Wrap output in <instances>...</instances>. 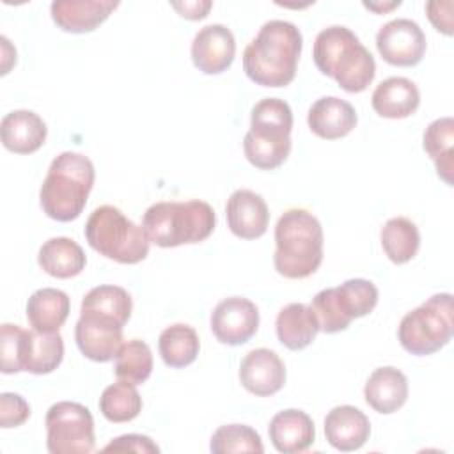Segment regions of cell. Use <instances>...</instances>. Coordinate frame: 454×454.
<instances>
[{"instance_id": "obj_1", "label": "cell", "mask_w": 454, "mask_h": 454, "mask_svg": "<svg viewBox=\"0 0 454 454\" xmlns=\"http://www.w3.org/2000/svg\"><path fill=\"white\" fill-rule=\"evenodd\" d=\"M303 37L284 20L266 21L243 51V71L257 85L286 87L296 76Z\"/></svg>"}, {"instance_id": "obj_2", "label": "cell", "mask_w": 454, "mask_h": 454, "mask_svg": "<svg viewBox=\"0 0 454 454\" xmlns=\"http://www.w3.org/2000/svg\"><path fill=\"white\" fill-rule=\"evenodd\" d=\"M312 57L325 76L333 78L342 90L351 94L365 90L376 74L372 53L353 30L342 25L326 27L316 35Z\"/></svg>"}, {"instance_id": "obj_3", "label": "cell", "mask_w": 454, "mask_h": 454, "mask_svg": "<svg viewBox=\"0 0 454 454\" xmlns=\"http://www.w3.org/2000/svg\"><path fill=\"white\" fill-rule=\"evenodd\" d=\"M273 266L286 278H307L323 262V227L301 207L282 213L275 225Z\"/></svg>"}, {"instance_id": "obj_4", "label": "cell", "mask_w": 454, "mask_h": 454, "mask_svg": "<svg viewBox=\"0 0 454 454\" xmlns=\"http://www.w3.org/2000/svg\"><path fill=\"white\" fill-rule=\"evenodd\" d=\"M92 161L80 153L66 151L53 158L39 190V202L46 216L57 222L78 218L94 186Z\"/></svg>"}, {"instance_id": "obj_5", "label": "cell", "mask_w": 454, "mask_h": 454, "mask_svg": "<svg viewBox=\"0 0 454 454\" xmlns=\"http://www.w3.org/2000/svg\"><path fill=\"white\" fill-rule=\"evenodd\" d=\"M215 225V209L199 199L156 202L142 216V227L149 241L161 248L200 243L211 236Z\"/></svg>"}, {"instance_id": "obj_6", "label": "cell", "mask_w": 454, "mask_h": 454, "mask_svg": "<svg viewBox=\"0 0 454 454\" xmlns=\"http://www.w3.org/2000/svg\"><path fill=\"white\" fill-rule=\"evenodd\" d=\"M293 112L278 98H264L254 105L250 129L243 138L247 160L261 170L280 167L291 153Z\"/></svg>"}, {"instance_id": "obj_7", "label": "cell", "mask_w": 454, "mask_h": 454, "mask_svg": "<svg viewBox=\"0 0 454 454\" xmlns=\"http://www.w3.org/2000/svg\"><path fill=\"white\" fill-rule=\"evenodd\" d=\"M83 232L87 243L98 254L121 264H137L149 254L151 241L144 227L110 204L90 213Z\"/></svg>"}, {"instance_id": "obj_8", "label": "cell", "mask_w": 454, "mask_h": 454, "mask_svg": "<svg viewBox=\"0 0 454 454\" xmlns=\"http://www.w3.org/2000/svg\"><path fill=\"white\" fill-rule=\"evenodd\" d=\"M0 358L2 372L50 374L64 358V340L59 332L43 333L25 330L20 325L4 323L0 326Z\"/></svg>"}, {"instance_id": "obj_9", "label": "cell", "mask_w": 454, "mask_h": 454, "mask_svg": "<svg viewBox=\"0 0 454 454\" xmlns=\"http://www.w3.org/2000/svg\"><path fill=\"white\" fill-rule=\"evenodd\" d=\"M454 333V307L450 293H438L403 316L397 339L417 356L433 355L449 344Z\"/></svg>"}, {"instance_id": "obj_10", "label": "cell", "mask_w": 454, "mask_h": 454, "mask_svg": "<svg viewBox=\"0 0 454 454\" xmlns=\"http://www.w3.org/2000/svg\"><path fill=\"white\" fill-rule=\"evenodd\" d=\"M378 303V287L365 278H349L337 287L319 291L310 309L319 323V332L337 333L349 326L356 317L374 310Z\"/></svg>"}, {"instance_id": "obj_11", "label": "cell", "mask_w": 454, "mask_h": 454, "mask_svg": "<svg viewBox=\"0 0 454 454\" xmlns=\"http://www.w3.org/2000/svg\"><path fill=\"white\" fill-rule=\"evenodd\" d=\"M46 449L51 454H89L94 449V419L87 406L59 401L44 419Z\"/></svg>"}, {"instance_id": "obj_12", "label": "cell", "mask_w": 454, "mask_h": 454, "mask_svg": "<svg viewBox=\"0 0 454 454\" xmlns=\"http://www.w3.org/2000/svg\"><path fill=\"white\" fill-rule=\"evenodd\" d=\"M376 48L385 62L399 67L417 66L426 53V35L419 23L397 18L385 23L376 34Z\"/></svg>"}, {"instance_id": "obj_13", "label": "cell", "mask_w": 454, "mask_h": 454, "mask_svg": "<svg viewBox=\"0 0 454 454\" xmlns=\"http://www.w3.org/2000/svg\"><path fill=\"white\" fill-rule=\"evenodd\" d=\"M209 326L218 342L239 346L255 335L259 328V310L248 298L231 296L213 309Z\"/></svg>"}, {"instance_id": "obj_14", "label": "cell", "mask_w": 454, "mask_h": 454, "mask_svg": "<svg viewBox=\"0 0 454 454\" xmlns=\"http://www.w3.org/2000/svg\"><path fill=\"white\" fill-rule=\"evenodd\" d=\"M122 326L124 325L112 317L80 312L74 326L76 346L82 355L92 362H110L122 346Z\"/></svg>"}, {"instance_id": "obj_15", "label": "cell", "mask_w": 454, "mask_h": 454, "mask_svg": "<svg viewBox=\"0 0 454 454\" xmlns=\"http://www.w3.org/2000/svg\"><path fill=\"white\" fill-rule=\"evenodd\" d=\"M190 53L199 71L204 74H220L234 60L236 39L225 25H206L195 34Z\"/></svg>"}, {"instance_id": "obj_16", "label": "cell", "mask_w": 454, "mask_h": 454, "mask_svg": "<svg viewBox=\"0 0 454 454\" xmlns=\"http://www.w3.org/2000/svg\"><path fill=\"white\" fill-rule=\"evenodd\" d=\"M239 381L254 395H273L286 383V365L271 349H252L241 360Z\"/></svg>"}, {"instance_id": "obj_17", "label": "cell", "mask_w": 454, "mask_h": 454, "mask_svg": "<svg viewBox=\"0 0 454 454\" xmlns=\"http://www.w3.org/2000/svg\"><path fill=\"white\" fill-rule=\"evenodd\" d=\"M225 218L236 238L257 239L268 229L270 211L259 193L252 190H236L225 204Z\"/></svg>"}, {"instance_id": "obj_18", "label": "cell", "mask_w": 454, "mask_h": 454, "mask_svg": "<svg viewBox=\"0 0 454 454\" xmlns=\"http://www.w3.org/2000/svg\"><path fill=\"white\" fill-rule=\"evenodd\" d=\"M117 7L119 2L114 0H55L50 12L64 32L85 34L96 30Z\"/></svg>"}, {"instance_id": "obj_19", "label": "cell", "mask_w": 454, "mask_h": 454, "mask_svg": "<svg viewBox=\"0 0 454 454\" xmlns=\"http://www.w3.org/2000/svg\"><path fill=\"white\" fill-rule=\"evenodd\" d=\"M371 434V422L364 411L351 404H340L325 417V436L328 443L340 450H358Z\"/></svg>"}, {"instance_id": "obj_20", "label": "cell", "mask_w": 454, "mask_h": 454, "mask_svg": "<svg viewBox=\"0 0 454 454\" xmlns=\"http://www.w3.org/2000/svg\"><path fill=\"white\" fill-rule=\"evenodd\" d=\"M358 117L353 105L337 96L319 98L307 114L310 131L323 140H337L349 135Z\"/></svg>"}, {"instance_id": "obj_21", "label": "cell", "mask_w": 454, "mask_h": 454, "mask_svg": "<svg viewBox=\"0 0 454 454\" xmlns=\"http://www.w3.org/2000/svg\"><path fill=\"white\" fill-rule=\"evenodd\" d=\"M270 440L278 452L296 454L307 450L316 440L312 419L296 408L278 411L268 427Z\"/></svg>"}, {"instance_id": "obj_22", "label": "cell", "mask_w": 454, "mask_h": 454, "mask_svg": "<svg viewBox=\"0 0 454 454\" xmlns=\"http://www.w3.org/2000/svg\"><path fill=\"white\" fill-rule=\"evenodd\" d=\"M2 144L16 154H32L46 140V122L32 110H12L0 122Z\"/></svg>"}, {"instance_id": "obj_23", "label": "cell", "mask_w": 454, "mask_h": 454, "mask_svg": "<svg viewBox=\"0 0 454 454\" xmlns=\"http://www.w3.org/2000/svg\"><path fill=\"white\" fill-rule=\"evenodd\" d=\"M365 403L378 413L390 415L397 411L408 399V380L406 376L392 367H378L367 378L364 387Z\"/></svg>"}, {"instance_id": "obj_24", "label": "cell", "mask_w": 454, "mask_h": 454, "mask_svg": "<svg viewBox=\"0 0 454 454\" xmlns=\"http://www.w3.org/2000/svg\"><path fill=\"white\" fill-rule=\"evenodd\" d=\"M371 105L380 117L404 119L417 112L420 105V92L417 85L404 76H390L376 85Z\"/></svg>"}, {"instance_id": "obj_25", "label": "cell", "mask_w": 454, "mask_h": 454, "mask_svg": "<svg viewBox=\"0 0 454 454\" xmlns=\"http://www.w3.org/2000/svg\"><path fill=\"white\" fill-rule=\"evenodd\" d=\"M275 328L282 346L291 351H300L314 342L319 332V323L310 305L287 303L277 314Z\"/></svg>"}, {"instance_id": "obj_26", "label": "cell", "mask_w": 454, "mask_h": 454, "mask_svg": "<svg viewBox=\"0 0 454 454\" xmlns=\"http://www.w3.org/2000/svg\"><path fill=\"white\" fill-rule=\"evenodd\" d=\"M71 310L69 296L55 287L37 289L27 301L30 326L43 333H55L66 323Z\"/></svg>"}, {"instance_id": "obj_27", "label": "cell", "mask_w": 454, "mask_h": 454, "mask_svg": "<svg viewBox=\"0 0 454 454\" xmlns=\"http://www.w3.org/2000/svg\"><path fill=\"white\" fill-rule=\"evenodd\" d=\"M37 262L55 278H71L83 271L87 257L74 239L57 236L43 243L37 254Z\"/></svg>"}, {"instance_id": "obj_28", "label": "cell", "mask_w": 454, "mask_h": 454, "mask_svg": "<svg viewBox=\"0 0 454 454\" xmlns=\"http://www.w3.org/2000/svg\"><path fill=\"white\" fill-rule=\"evenodd\" d=\"M422 147L436 167L438 177L452 186L454 172V121L452 117H440L433 121L422 137Z\"/></svg>"}, {"instance_id": "obj_29", "label": "cell", "mask_w": 454, "mask_h": 454, "mask_svg": "<svg viewBox=\"0 0 454 454\" xmlns=\"http://www.w3.org/2000/svg\"><path fill=\"white\" fill-rule=\"evenodd\" d=\"M158 349L165 365L172 369H183L195 362L200 349V340L193 326L176 323L160 333Z\"/></svg>"}, {"instance_id": "obj_30", "label": "cell", "mask_w": 454, "mask_h": 454, "mask_svg": "<svg viewBox=\"0 0 454 454\" xmlns=\"http://www.w3.org/2000/svg\"><path fill=\"white\" fill-rule=\"evenodd\" d=\"M380 241L385 255L394 264H404L417 255L420 247V234L410 218L394 216L381 227Z\"/></svg>"}, {"instance_id": "obj_31", "label": "cell", "mask_w": 454, "mask_h": 454, "mask_svg": "<svg viewBox=\"0 0 454 454\" xmlns=\"http://www.w3.org/2000/svg\"><path fill=\"white\" fill-rule=\"evenodd\" d=\"M133 301L129 293L119 286H98L92 287L82 300L80 312H94L126 325L131 317Z\"/></svg>"}, {"instance_id": "obj_32", "label": "cell", "mask_w": 454, "mask_h": 454, "mask_svg": "<svg viewBox=\"0 0 454 454\" xmlns=\"http://www.w3.org/2000/svg\"><path fill=\"white\" fill-rule=\"evenodd\" d=\"M99 411L110 422H129L142 411V397L133 383L119 380L103 390L99 397Z\"/></svg>"}, {"instance_id": "obj_33", "label": "cell", "mask_w": 454, "mask_h": 454, "mask_svg": "<svg viewBox=\"0 0 454 454\" xmlns=\"http://www.w3.org/2000/svg\"><path fill=\"white\" fill-rule=\"evenodd\" d=\"M114 371L121 381L142 385L149 380L153 372L151 348L140 339H131L124 342L115 355Z\"/></svg>"}, {"instance_id": "obj_34", "label": "cell", "mask_w": 454, "mask_h": 454, "mask_svg": "<svg viewBox=\"0 0 454 454\" xmlns=\"http://www.w3.org/2000/svg\"><path fill=\"white\" fill-rule=\"evenodd\" d=\"M213 454H229V452H264L261 436L255 429L245 424H227L220 426L209 442Z\"/></svg>"}, {"instance_id": "obj_35", "label": "cell", "mask_w": 454, "mask_h": 454, "mask_svg": "<svg viewBox=\"0 0 454 454\" xmlns=\"http://www.w3.org/2000/svg\"><path fill=\"white\" fill-rule=\"evenodd\" d=\"M30 417L28 403L14 392L0 394V426L4 429L18 427Z\"/></svg>"}, {"instance_id": "obj_36", "label": "cell", "mask_w": 454, "mask_h": 454, "mask_svg": "<svg viewBox=\"0 0 454 454\" xmlns=\"http://www.w3.org/2000/svg\"><path fill=\"white\" fill-rule=\"evenodd\" d=\"M103 450H114V452H140V454H156L160 452V447L145 434H122L112 440L108 445L103 447Z\"/></svg>"}, {"instance_id": "obj_37", "label": "cell", "mask_w": 454, "mask_h": 454, "mask_svg": "<svg viewBox=\"0 0 454 454\" xmlns=\"http://www.w3.org/2000/svg\"><path fill=\"white\" fill-rule=\"evenodd\" d=\"M452 7L454 4L450 0L426 4V12L429 21L438 32L445 35H452Z\"/></svg>"}, {"instance_id": "obj_38", "label": "cell", "mask_w": 454, "mask_h": 454, "mask_svg": "<svg viewBox=\"0 0 454 454\" xmlns=\"http://www.w3.org/2000/svg\"><path fill=\"white\" fill-rule=\"evenodd\" d=\"M170 5L179 12V16L195 21V20L206 18L213 4L209 0H192V2H172Z\"/></svg>"}, {"instance_id": "obj_39", "label": "cell", "mask_w": 454, "mask_h": 454, "mask_svg": "<svg viewBox=\"0 0 454 454\" xmlns=\"http://www.w3.org/2000/svg\"><path fill=\"white\" fill-rule=\"evenodd\" d=\"M401 5V2L397 0V2H390V4H371V2H364V7H367V9H371V11H374V12H385V11H390V9H394V7H399Z\"/></svg>"}]
</instances>
